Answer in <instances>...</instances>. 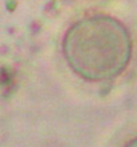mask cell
I'll return each mask as SVG.
<instances>
[{
  "instance_id": "cell-1",
  "label": "cell",
  "mask_w": 137,
  "mask_h": 147,
  "mask_svg": "<svg viewBox=\"0 0 137 147\" xmlns=\"http://www.w3.org/2000/svg\"><path fill=\"white\" fill-rule=\"evenodd\" d=\"M63 56L75 75L87 82L118 76L132 55V40L125 26L109 15H89L67 28Z\"/></svg>"
},
{
  "instance_id": "cell-2",
  "label": "cell",
  "mask_w": 137,
  "mask_h": 147,
  "mask_svg": "<svg viewBox=\"0 0 137 147\" xmlns=\"http://www.w3.org/2000/svg\"><path fill=\"white\" fill-rule=\"evenodd\" d=\"M125 147H137V139H133L132 142H129Z\"/></svg>"
}]
</instances>
